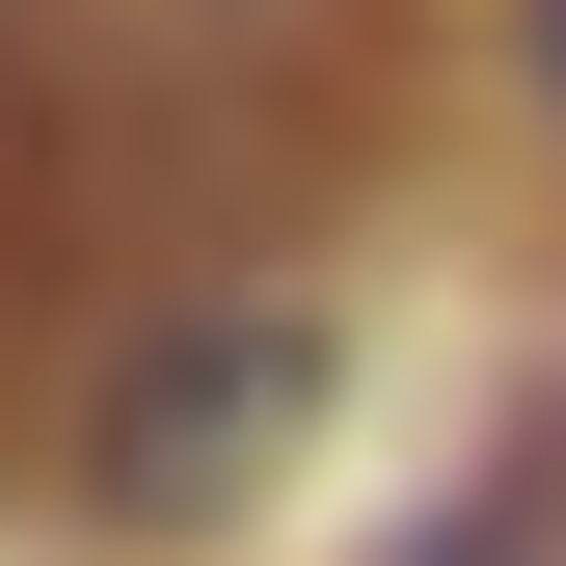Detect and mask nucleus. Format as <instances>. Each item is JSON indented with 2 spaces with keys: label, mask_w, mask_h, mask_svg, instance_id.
<instances>
[{
  "label": "nucleus",
  "mask_w": 566,
  "mask_h": 566,
  "mask_svg": "<svg viewBox=\"0 0 566 566\" xmlns=\"http://www.w3.org/2000/svg\"><path fill=\"white\" fill-rule=\"evenodd\" d=\"M539 82H566V0H539Z\"/></svg>",
  "instance_id": "nucleus-2"
},
{
  "label": "nucleus",
  "mask_w": 566,
  "mask_h": 566,
  "mask_svg": "<svg viewBox=\"0 0 566 566\" xmlns=\"http://www.w3.org/2000/svg\"><path fill=\"white\" fill-rule=\"evenodd\" d=\"M297 432H324V324H297V297L135 324V350H108V405H82V513H135V539H163V513H243Z\"/></svg>",
  "instance_id": "nucleus-1"
}]
</instances>
